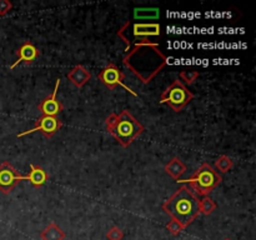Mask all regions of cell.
Listing matches in <instances>:
<instances>
[{"mask_svg":"<svg viewBox=\"0 0 256 240\" xmlns=\"http://www.w3.org/2000/svg\"><path fill=\"white\" fill-rule=\"evenodd\" d=\"M166 229L169 230L170 234H172V235H175V236H178V235H179L180 232H182V230L185 229V228L182 226V225L180 224L179 222H176V220H175V219H172L166 224Z\"/></svg>","mask_w":256,"mask_h":240,"instance_id":"20","label":"cell"},{"mask_svg":"<svg viewBox=\"0 0 256 240\" xmlns=\"http://www.w3.org/2000/svg\"><path fill=\"white\" fill-rule=\"evenodd\" d=\"M224 240H232V239H229V238H226V239H224Z\"/></svg>","mask_w":256,"mask_h":240,"instance_id":"23","label":"cell"},{"mask_svg":"<svg viewBox=\"0 0 256 240\" xmlns=\"http://www.w3.org/2000/svg\"><path fill=\"white\" fill-rule=\"evenodd\" d=\"M135 18L145 19V18H156L159 15V9H135Z\"/></svg>","mask_w":256,"mask_h":240,"instance_id":"19","label":"cell"},{"mask_svg":"<svg viewBox=\"0 0 256 240\" xmlns=\"http://www.w3.org/2000/svg\"><path fill=\"white\" fill-rule=\"evenodd\" d=\"M165 172L166 174H169L170 176L174 180H180L182 179V174L186 172V165L182 162V159L179 158H172L166 165H165Z\"/></svg>","mask_w":256,"mask_h":240,"instance_id":"14","label":"cell"},{"mask_svg":"<svg viewBox=\"0 0 256 240\" xmlns=\"http://www.w3.org/2000/svg\"><path fill=\"white\" fill-rule=\"evenodd\" d=\"M12 4L9 0H0V16H4L12 10Z\"/></svg>","mask_w":256,"mask_h":240,"instance_id":"22","label":"cell"},{"mask_svg":"<svg viewBox=\"0 0 256 240\" xmlns=\"http://www.w3.org/2000/svg\"><path fill=\"white\" fill-rule=\"evenodd\" d=\"M60 86V79H56V82H55V88L52 90V92L50 95H48L46 98L42 100V102L38 104V110L42 112V115H48V116H56L58 114L64 110V105L56 99L58 90H59Z\"/></svg>","mask_w":256,"mask_h":240,"instance_id":"10","label":"cell"},{"mask_svg":"<svg viewBox=\"0 0 256 240\" xmlns=\"http://www.w3.org/2000/svg\"><path fill=\"white\" fill-rule=\"evenodd\" d=\"M192 99L194 94L182 84V80H174L160 95V102L169 105L175 112H182Z\"/></svg>","mask_w":256,"mask_h":240,"instance_id":"6","label":"cell"},{"mask_svg":"<svg viewBox=\"0 0 256 240\" xmlns=\"http://www.w3.org/2000/svg\"><path fill=\"white\" fill-rule=\"evenodd\" d=\"M122 62L142 84H149L166 66L168 58L159 45L150 40L130 48Z\"/></svg>","mask_w":256,"mask_h":240,"instance_id":"1","label":"cell"},{"mask_svg":"<svg viewBox=\"0 0 256 240\" xmlns=\"http://www.w3.org/2000/svg\"><path fill=\"white\" fill-rule=\"evenodd\" d=\"M106 238L109 240H122L124 238V232L119 226H112L109 232H106Z\"/></svg>","mask_w":256,"mask_h":240,"instance_id":"21","label":"cell"},{"mask_svg":"<svg viewBox=\"0 0 256 240\" xmlns=\"http://www.w3.org/2000/svg\"><path fill=\"white\" fill-rule=\"evenodd\" d=\"M215 166H216L219 172H228L234 166V160L230 156H228V155H220L216 162H215Z\"/></svg>","mask_w":256,"mask_h":240,"instance_id":"17","label":"cell"},{"mask_svg":"<svg viewBox=\"0 0 256 240\" xmlns=\"http://www.w3.org/2000/svg\"><path fill=\"white\" fill-rule=\"evenodd\" d=\"M160 34H162V26L158 22H132V20H128L118 30V36L126 44L125 52L130 50L132 40H136L135 44L150 42V38L160 36Z\"/></svg>","mask_w":256,"mask_h":240,"instance_id":"5","label":"cell"},{"mask_svg":"<svg viewBox=\"0 0 256 240\" xmlns=\"http://www.w3.org/2000/svg\"><path fill=\"white\" fill-rule=\"evenodd\" d=\"M222 178L214 168L208 162L200 165L199 169L186 180H178V182L186 185L190 188L195 195L200 196H209L210 192L222 184Z\"/></svg>","mask_w":256,"mask_h":240,"instance_id":"4","label":"cell"},{"mask_svg":"<svg viewBox=\"0 0 256 240\" xmlns=\"http://www.w3.org/2000/svg\"><path fill=\"white\" fill-rule=\"evenodd\" d=\"M22 180L24 175L20 174L9 162H2L0 164V192L2 194H10Z\"/></svg>","mask_w":256,"mask_h":240,"instance_id":"9","label":"cell"},{"mask_svg":"<svg viewBox=\"0 0 256 240\" xmlns=\"http://www.w3.org/2000/svg\"><path fill=\"white\" fill-rule=\"evenodd\" d=\"M66 78L69 79V82H72V85H75L76 88H82L90 79H92V74H90L89 70H86V68H84L82 65H76V66H74L69 72H68Z\"/></svg>","mask_w":256,"mask_h":240,"instance_id":"13","label":"cell"},{"mask_svg":"<svg viewBox=\"0 0 256 240\" xmlns=\"http://www.w3.org/2000/svg\"><path fill=\"white\" fill-rule=\"evenodd\" d=\"M65 232L56 222H50L42 232H40V238L42 240H64Z\"/></svg>","mask_w":256,"mask_h":240,"instance_id":"15","label":"cell"},{"mask_svg":"<svg viewBox=\"0 0 256 240\" xmlns=\"http://www.w3.org/2000/svg\"><path fill=\"white\" fill-rule=\"evenodd\" d=\"M50 179L49 174L40 165L30 164L29 174L24 175V180H29L34 188H42Z\"/></svg>","mask_w":256,"mask_h":240,"instance_id":"12","label":"cell"},{"mask_svg":"<svg viewBox=\"0 0 256 240\" xmlns=\"http://www.w3.org/2000/svg\"><path fill=\"white\" fill-rule=\"evenodd\" d=\"M62 128V122L58 116L42 115V116L36 119V124H35L34 128H32L30 130H25V132L18 134V138L32 134V132H40L45 138H46V139H50V138L54 136V134H56Z\"/></svg>","mask_w":256,"mask_h":240,"instance_id":"8","label":"cell"},{"mask_svg":"<svg viewBox=\"0 0 256 240\" xmlns=\"http://www.w3.org/2000/svg\"><path fill=\"white\" fill-rule=\"evenodd\" d=\"M16 55L18 60H15V62L10 66V69H14L16 65L22 64V62H24V64L26 65L32 64V62L40 56V52L32 42H25L24 44L16 50Z\"/></svg>","mask_w":256,"mask_h":240,"instance_id":"11","label":"cell"},{"mask_svg":"<svg viewBox=\"0 0 256 240\" xmlns=\"http://www.w3.org/2000/svg\"><path fill=\"white\" fill-rule=\"evenodd\" d=\"M105 126L106 132L124 148L129 146L145 130L144 125L128 110L110 114L105 120Z\"/></svg>","mask_w":256,"mask_h":240,"instance_id":"3","label":"cell"},{"mask_svg":"<svg viewBox=\"0 0 256 240\" xmlns=\"http://www.w3.org/2000/svg\"><path fill=\"white\" fill-rule=\"evenodd\" d=\"M218 205L214 200L212 199L210 196H202V199H199V209H200V214L204 215H210L216 210Z\"/></svg>","mask_w":256,"mask_h":240,"instance_id":"16","label":"cell"},{"mask_svg":"<svg viewBox=\"0 0 256 240\" xmlns=\"http://www.w3.org/2000/svg\"><path fill=\"white\" fill-rule=\"evenodd\" d=\"M200 72H198V70H192V69H188V70H182V72H180L179 76L180 79L182 80V84H186V85H192V82H195V80L199 78Z\"/></svg>","mask_w":256,"mask_h":240,"instance_id":"18","label":"cell"},{"mask_svg":"<svg viewBox=\"0 0 256 240\" xmlns=\"http://www.w3.org/2000/svg\"><path fill=\"white\" fill-rule=\"evenodd\" d=\"M98 79H99L105 86L109 88L110 90H114L116 89L118 86H122L124 88L126 92H129L130 94L134 95V96H139L134 90H132L126 84H124L125 74L122 72V70H120L119 68L115 64H112V62L108 64L104 69L100 70L99 74H98Z\"/></svg>","mask_w":256,"mask_h":240,"instance_id":"7","label":"cell"},{"mask_svg":"<svg viewBox=\"0 0 256 240\" xmlns=\"http://www.w3.org/2000/svg\"><path fill=\"white\" fill-rule=\"evenodd\" d=\"M162 210L186 228L200 215L199 198L190 190L189 186L182 185L169 199L165 200Z\"/></svg>","mask_w":256,"mask_h":240,"instance_id":"2","label":"cell"}]
</instances>
